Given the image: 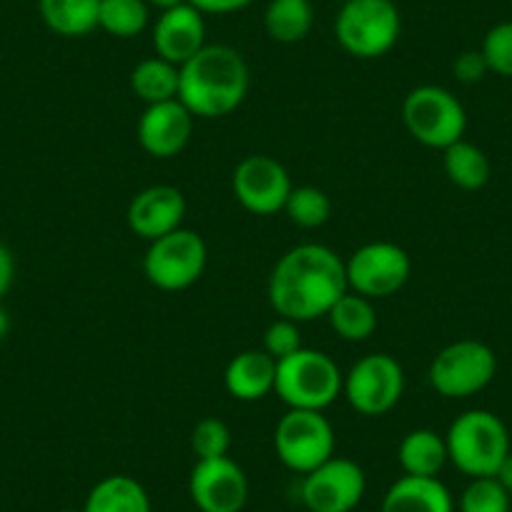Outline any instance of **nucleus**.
<instances>
[{"mask_svg":"<svg viewBox=\"0 0 512 512\" xmlns=\"http://www.w3.org/2000/svg\"><path fill=\"white\" fill-rule=\"evenodd\" d=\"M179 71V101L194 118L229 116L249 93V66L236 48L224 43H206Z\"/></svg>","mask_w":512,"mask_h":512,"instance_id":"nucleus-2","label":"nucleus"},{"mask_svg":"<svg viewBox=\"0 0 512 512\" xmlns=\"http://www.w3.org/2000/svg\"><path fill=\"white\" fill-rule=\"evenodd\" d=\"M209 262V249L201 234L176 229L151 241L144 256V277L161 292H184L194 287Z\"/></svg>","mask_w":512,"mask_h":512,"instance_id":"nucleus-8","label":"nucleus"},{"mask_svg":"<svg viewBox=\"0 0 512 512\" xmlns=\"http://www.w3.org/2000/svg\"><path fill=\"white\" fill-rule=\"evenodd\" d=\"M314 26L312 0H269L264 11V31L272 41L292 46L304 41Z\"/></svg>","mask_w":512,"mask_h":512,"instance_id":"nucleus-23","label":"nucleus"},{"mask_svg":"<svg viewBox=\"0 0 512 512\" xmlns=\"http://www.w3.org/2000/svg\"><path fill=\"white\" fill-rule=\"evenodd\" d=\"M151 8H156V11H171V8L176 6H184V3H189V0H146Z\"/></svg>","mask_w":512,"mask_h":512,"instance_id":"nucleus-37","label":"nucleus"},{"mask_svg":"<svg viewBox=\"0 0 512 512\" xmlns=\"http://www.w3.org/2000/svg\"><path fill=\"white\" fill-rule=\"evenodd\" d=\"M329 324L344 342H367L377 329V309L372 299L347 292L327 314Z\"/></svg>","mask_w":512,"mask_h":512,"instance_id":"nucleus-26","label":"nucleus"},{"mask_svg":"<svg viewBox=\"0 0 512 512\" xmlns=\"http://www.w3.org/2000/svg\"><path fill=\"white\" fill-rule=\"evenodd\" d=\"M179 81V66H174V63L164 61V58L159 56L146 58V61H141L139 66L131 71V91H134L136 98H141L146 106L176 101V98H179Z\"/></svg>","mask_w":512,"mask_h":512,"instance_id":"nucleus-24","label":"nucleus"},{"mask_svg":"<svg viewBox=\"0 0 512 512\" xmlns=\"http://www.w3.org/2000/svg\"><path fill=\"white\" fill-rule=\"evenodd\" d=\"M342 392L354 412L364 417H382L395 410L397 402L402 400L405 369L392 354H367L344 374Z\"/></svg>","mask_w":512,"mask_h":512,"instance_id":"nucleus-9","label":"nucleus"},{"mask_svg":"<svg viewBox=\"0 0 512 512\" xmlns=\"http://www.w3.org/2000/svg\"><path fill=\"white\" fill-rule=\"evenodd\" d=\"M337 437L322 412L289 410L274 430V450L279 462L292 472L307 475L334 457Z\"/></svg>","mask_w":512,"mask_h":512,"instance_id":"nucleus-10","label":"nucleus"},{"mask_svg":"<svg viewBox=\"0 0 512 512\" xmlns=\"http://www.w3.org/2000/svg\"><path fill=\"white\" fill-rule=\"evenodd\" d=\"M452 73H455L457 81L465 83V86H475V83H480L482 78L490 73V68H487L482 51H462L460 56L455 58V63H452Z\"/></svg>","mask_w":512,"mask_h":512,"instance_id":"nucleus-33","label":"nucleus"},{"mask_svg":"<svg viewBox=\"0 0 512 512\" xmlns=\"http://www.w3.org/2000/svg\"><path fill=\"white\" fill-rule=\"evenodd\" d=\"M402 121L417 144L445 151L465 136L467 113L460 98L442 86H417L402 103Z\"/></svg>","mask_w":512,"mask_h":512,"instance_id":"nucleus-6","label":"nucleus"},{"mask_svg":"<svg viewBox=\"0 0 512 512\" xmlns=\"http://www.w3.org/2000/svg\"><path fill=\"white\" fill-rule=\"evenodd\" d=\"M191 134H194V116L179 98L146 106L136 126V139L141 149L154 159L179 156L189 146Z\"/></svg>","mask_w":512,"mask_h":512,"instance_id":"nucleus-15","label":"nucleus"},{"mask_svg":"<svg viewBox=\"0 0 512 512\" xmlns=\"http://www.w3.org/2000/svg\"><path fill=\"white\" fill-rule=\"evenodd\" d=\"M344 374L329 354L302 347L277 362L274 392L289 410L324 412L342 395Z\"/></svg>","mask_w":512,"mask_h":512,"instance_id":"nucleus-4","label":"nucleus"},{"mask_svg":"<svg viewBox=\"0 0 512 512\" xmlns=\"http://www.w3.org/2000/svg\"><path fill=\"white\" fill-rule=\"evenodd\" d=\"M447 457L467 477H495L510 455V432L490 410H467L445 435Z\"/></svg>","mask_w":512,"mask_h":512,"instance_id":"nucleus-3","label":"nucleus"},{"mask_svg":"<svg viewBox=\"0 0 512 512\" xmlns=\"http://www.w3.org/2000/svg\"><path fill=\"white\" fill-rule=\"evenodd\" d=\"M61 512H81V510H71V507H68V510H61Z\"/></svg>","mask_w":512,"mask_h":512,"instance_id":"nucleus-39","label":"nucleus"},{"mask_svg":"<svg viewBox=\"0 0 512 512\" xmlns=\"http://www.w3.org/2000/svg\"><path fill=\"white\" fill-rule=\"evenodd\" d=\"M367 492L364 470L349 457H329L317 470L307 472L299 487L302 505L309 512H352Z\"/></svg>","mask_w":512,"mask_h":512,"instance_id":"nucleus-12","label":"nucleus"},{"mask_svg":"<svg viewBox=\"0 0 512 512\" xmlns=\"http://www.w3.org/2000/svg\"><path fill=\"white\" fill-rule=\"evenodd\" d=\"M191 450L196 460H216V457H229L231 450V430L219 417H204L196 422L191 432Z\"/></svg>","mask_w":512,"mask_h":512,"instance_id":"nucleus-30","label":"nucleus"},{"mask_svg":"<svg viewBox=\"0 0 512 512\" xmlns=\"http://www.w3.org/2000/svg\"><path fill=\"white\" fill-rule=\"evenodd\" d=\"M277 359L264 349H244L234 354L224 369V387L234 400L259 402L274 392Z\"/></svg>","mask_w":512,"mask_h":512,"instance_id":"nucleus-18","label":"nucleus"},{"mask_svg":"<svg viewBox=\"0 0 512 512\" xmlns=\"http://www.w3.org/2000/svg\"><path fill=\"white\" fill-rule=\"evenodd\" d=\"M349 292L367 299H384L400 292L412 274V259L392 241L364 244L344 262Z\"/></svg>","mask_w":512,"mask_h":512,"instance_id":"nucleus-11","label":"nucleus"},{"mask_svg":"<svg viewBox=\"0 0 512 512\" xmlns=\"http://www.w3.org/2000/svg\"><path fill=\"white\" fill-rule=\"evenodd\" d=\"M48 31L63 38H83L98 28L101 0H38Z\"/></svg>","mask_w":512,"mask_h":512,"instance_id":"nucleus-22","label":"nucleus"},{"mask_svg":"<svg viewBox=\"0 0 512 512\" xmlns=\"http://www.w3.org/2000/svg\"><path fill=\"white\" fill-rule=\"evenodd\" d=\"M510 492L497 477H472L462 490L457 510L460 512H510Z\"/></svg>","mask_w":512,"mask_h":512,"instance_id":"nucleus-29","label":"nucleus"},{"mask_svg":"<svg viewBox=\"0 0 512 512\" xmlns=\"http://www.w3.org/2000/svg\"><path fill=\"white\" fill-rule=\"evenodd\" d=\"M81 512H154L146 487L131 475H108L86 495Z\"/></svg>","mask_w":512,"mask_h":512,"instance_id":"nucleus-20","label":"nucleus"},{"mask_svg":"<svg viewBox=\"0 0 512 512\" xmlns=\"http://www.w3.org/2000/svg\"><path fill=\"white\" fill-rule=\"evenodd\" d=\"M189 495L199 512H241L249 500V480L231 457L196 460Z\"/></svg>","mask_w":512,"mask_h":512,"instance_id":"nucleus-14","label":"nucleus"},{"mask_svg":"<svg viewBox=\"0 0 512 512\" xmlns=\"http://www.w3.org/2000/svg\"><path fill=\"white\" fill-rule=\"evenodd\" d=\"M302 349V332H299V324L292 319L279 317L277 322H272L264 332V352L269 357L279 359L289 357V354L299 352Z\"/></svg>","mask_w":512,"mask_h":512,"instance_id":"nucleus-32","label":"nucleus"},{"mask_svg":"<svg viewBox=\"0 0 512 512\" xmlns=\"http://www.w3.org/2000/svg\"><path fill=\"white\" fill-rule=\"evenodd\" d=\"M347 292L344 262L324 244H299L289 249L274 264L267 284L274 312L297 324L327 317Z\"/></svg>","mask_w":512,"mask_h":512,"instance_id":"nucleus-1","label":"nucleus"},{"mask_svg":"<svg viewBox=\"0 0 512 512\" xmlns=\"http://www.w3.org/2000/svg\"><path fill=\"white\" fill-rule=\"evenodd\" d=\"M402 21L392 0H347L334 21V36L349 56L372 61L400 41Z\"/></svg>","mask_w":512,"mask_h":512,"instance_id":"nucleus-5","label":"nucleus"},{"mask_svg":"<svg viewBox=\"0 0 512 512\" xmlns=\"http://www.w3.org/2000/svg\"><path fill=\"white\" fill-rule=\"evenodd\" d=\"M397 457H400L405 475L412 477H437L450 462L445 437L437 435L435 430H427V427L407 432L402 437Z\"/></svg>","mask_w":512,"mask_h":512,"instance_id":"nucleus-21","label":"nucleus"},{"mask_svg":"<svg viewBox=\"0 0 512 512\" xmlns=\"http://www.w3.org/2000/svg\"><path fill=\"white\" fill-rule=\"evenodd\" d=\"M13 279H16V259L6 244H0V299L13 287Z\"/></svg>","mask_w":512,"mask_h":512,"instance_id":"nucleus-35","label":"nucleus"},{"mask_svg":"<svg viewBox=\"0 0 512 512\" xmlns=\"http://www.w3.org/2000/svg\"><path fill=\"white\" fill-rule=\"evenodd\" d=\"M251 3L254 0H189V6L201 13H209V16H229V13L244 11Z\"/></svg>","mask_w":512,"mask_h":512,"instance_id":"nucleus-34","label":"nucleus"},{"mask_svg":"<svg viewBox=\"0 0 512 512\" xmlns=\"http://www.w3.org/2000/svg\"><path fill=\"white\" fill-rule=\"evenodd\" d=\"M490 73L502 78H512V21L497 23L487 31L485 41L480 46Z\"/></svg>","mask_w":512,"mask_h":512,"instance_id":"nucleus-31","label":"nucleus"},{"mask_svg":"<svg viewBox=\"0 0 512 512\" xmlns=\"http://www.w3.org/2000/svg\"><path fill=\"white\" fill-rule=\"evenodd\" d=\"M379 512H455V500L440 477L405 475L384 492Z\"/></svg>","mask_w":512,"mask_h":512,"instance_id":"nucleus-19","label":"nucleus"},{"mask_svg":"<svg viewBox=\"0 0 512 512\" xmlns=\"http://www.w3.org/2000/svg\"><path fill=\"white\" fill-rule=\"evenodd\" d=\"M284 211L292 224L302 229H319L332 219V199L317 186H297L289 194Z\"/></svg>","mask_w":512,"mask_h":512,"instance_id":"nucleus-28","label":"nucleus"},{"mask_svg":"<svg viewBox=\"0 0 512 512\" xmlns=\"http://www.w3.org/2000/svg\"><path fill=\"white\" fill-rule=\"evenodd\" d=\"M497 374V357L490 344L480 339H457L437 352L430 364L432 390L447 400L480 395Z\"/></svg>","mask_w":512,"mask_h":512,"instance_id":"nucleus-7","label":"nucleus"},{"mask_svg":"<svg viewBox=\"0 0 512 512\" xmlns=\"http://www.w3.org/2000/svg\"><path fill=\"white\" fill-rule=\"evenodd\" d=\"M206 46L204 13L184 3L171 11H164L154 26L156 56L174 66H184Z\"/></svg>","mask_w":512,"mask_h":512,"instance_id":"nucleus-17","label":"nucleus"},{"mask_svg":"<svg viewBox=\"0 0 512 512\" xmlns=\"http://www.w3.org/2000/svg\"><path fill=\"white\" fill-rule=\"evenodd\" d=\"M186 216V199L176 186L156 184L139 191L126 211L128 229L144 241H156L181 229Z\"/></svg>","mask_w":512,"mask_h":512,"instance_id":"nucleus-16","label":"nucleus"},{"mask_svg":"<svg viewBox=\"0 0 512 512\" xmlns=\"http://www.w3.org/2000/svg\"><path fill=\"white\" fill-rule=\"evenodd\" d=\"M292 189L289 171L277 159L264 154L241 159L231 176L236 201L254 216H274L284 211Z\"/></svg>","mask_w":512,"mask_h":512,"instance_id":"nucleus-13","label":"nucleus"},{"mask_svg":"<svg viewBox=\"0 0 512 512\" xmlns=\"http://www.w3.org/2000/svg\"><path fill=\"white\" fill-rule=\"evenodd\" d=\"M8 332H11V317H8L6 307L0 304V342L8 337Z\"/></svg>","mask_w":512,"mask_h":512,"instance_id":"nucleus-38","label":"nucleus"},{"mask_svg":"<svg viewBox=\"0 0 512 512\" xmlns=\"http://www.w3.org/2000/svg\"><path fill=\"white\" fill-rule=\"evenodd\" d=\"M149 3L146 0H101L98 28L113 38H136L149 26Z\"/></svg>","mask_w":512,"mask_h":512,"instance_id":"nucleus-27","label":"nucleus"},{"mask_svg":"<svg viewBox=\"0 0 512 512\" xmlns=\"http://www.w3.org/2000/svg\"><path fill=\"white\" fill-rule=\"evenodd\" d=\"M442 169L462 191H480L490 181V161L485 151L465 139L442 151Z\"/></svg>","mask_w":512,"mask_h":512,"instance_id":"nucleus-25","label":"nucleus"},{"mask_svg":"<svg viewBox=\"0 0 512 512\" xmlns=\"http://www.w3.org/2000/svg\"><path fill=\"white\" fill-rule=\"evenodd\" d=\"M495 477H497V482H500V485L512 495V452L505 457V460H502L500 470H497Z\"/></svg>","mask_w":512,"mask_h":512,"instance_id":"nucleus-36","label":"nucleus"}]
</instances>
